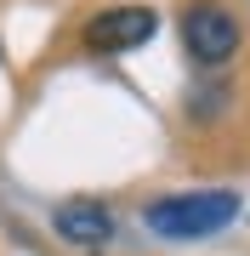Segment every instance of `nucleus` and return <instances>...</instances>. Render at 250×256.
<instances>
[{
	"label": "nucleus",
	"mask_w": 250,
	"mask_h": 256,
	"mask_svg": "<svg viewBox=\"0 0 250 256\" xmlns=\"http://www.w3.org/2000/svg\"><path fill=\"white\" fill-rule=\"evenodd\" d=\"M51 228H57V239H68L74 250H102L114 239V210L97 205V200H63L51 210Z\"/></svg>",
	"instance_id": "nucleus-4"
},
{
	"label": "nucleus",
	"mask_w": 250,
	"mask_h": 256,
	"mask_svg": "<svg viewBox=\"0 0 250 256\" xmlns=\"http://www.w3.org/2000/svg\"><path fill=\"white\" fill-rule=\"evenodd\" d=\"M239 18H233L228 6H216V0H194V6L182 12V46L194 57L199 68H222L233 52H239Z\"/></svg>",
	"instance_id": "nucleus-2"
},
{
	"label": "nucleus",
	"mask_w": 250,
	"mask_h": 256,
	"mask_svg": "<svg viewBox=\"0 0 250 256\" xmlns=\"http://www.w3.org/2000/svg\"><path fill=\"white\" fill-rule=\"evenodd\" d=\"M154 28H159V12L154 6H108L102 18L85 23V52H97V57L137 52L142 40H154Z\"/></svg>",
	"instance_id": "nucleus-3"
},
{
	"label": "nucleus",
	"mask_w": 250,
	"mask_h": 256,
	"mask_svg": "<svg viewBox=\"0 0 250 256\" xmlns=\"http://www.w3.org/2000/svg\"><path fill=\"white\" fill-rule=\"evenodd\" d=\"M148 234L159 239H211L228 222H239V194L233 188H194V194H165L142 210Z\"/></svg>",
	"instance_id": "nucleus-1"
}]
</instances>
